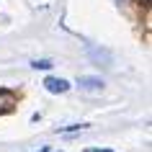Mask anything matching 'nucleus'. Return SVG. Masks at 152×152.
<instances>
[{
    "label": "nucleus",
    "instance_id": "obj_6",
    "mask_svg": "<svg viewBox=\"0 0 152 152\" xmlns=\"http://www.w3.org/2000/svg\"><path fill=\"white\" fill-rule=\"evenodd\" d=\"M88 124H70V126H57V132H77V129H85Z\"/></svg>",
    "mask_w": 152,
    "mask_h": 152
},
{
    "label": "nucleus",
    "instance_id": "obj_1",
    "mask_svg": "<svg viewBox=\"0 0 152 152\" xmlns=\"http://www.w3.org/2000/svg\"><path fill=\"white\" fill-rule=\"evenodd\" d=\"M44 88H47L49 93H67V90H70V83L62 80V77H47V80H44Z\"/></svg>",
    "mask_w": 152,
    "mask_h": 152
},
{
    "label": "nucleus",
    "instance_id": "obj_8",
    "mask_svg": "<svg viewBox=\"0 0 152 152\" xmlns=\"http://www.w3.org/2000/svg\"><path fill=\"white\" fill-rule=\"evenodd\" d=\"M39 152H49V150H47V147H44V150H39Z\"/></svg>",
    "mask_w": 152,
    "mask_h": 152
},
{
    "label": "nucleus",
    "instance_id": "obj_4",
    "mask_svg": "<svg viewBox=\"0 0 152 152\" xmlns=\"http://www.w3.org/2000/svg\"><path fill=\"white\" fill-rule=\"evenodd\" d=\"M88 52H90V54H93V57L98 59V64H101V59H103V64H108V54H106L103 49H96L93 44H88Z\"/></svg>",
    "mask_w": 152,
    "mask_h": 152
},
{
    "label": "nucleus",
    "instance_id": "obj_2",
    "mask_svg": "<svg viewBox=\"0 0 152 152\" xmlns=\"http://www.w3.org/2000/svg\"><path fill=\"white\" fill-rule=\"evenodd\" d=\"M77 85H80L83 90H101L103 88V80H101V77H93V75H83L80 80H77Z\"/></svg>",
    "mask_w": 152,
    "mask_h": 152
},
{
    "label": "nucleus",
    "instance_id": "obj_7",
    "mask_svg": "<svg viewBox=\"0 0 152 152\" xmlns=\"http://www.w3.org/2000/svg\"><path fill=\"white\" fill-rule=\"evenodd\" d=\"M85 152H111V150H85Z\"/></svg>",
    "mask_w": 152,
    "mask_h": 152
},
{
    "label": "nucleus",
    "instance_id": "obj_9",
    "mask_svg": "<svg viewBox=\"0 0 152 152\" xmlns=\"http://www.w3.org/2000/svg\"><path fill=\"white\" fill-rule=\"evenodd\" d=\"M116 3H126V0H116Z\"/></svg>",
    "mask_w": 152,
    "mask_h": 152
},
{
    "label": "nucleus",
    "instance_id": "obj_5",
    "mask_svg": "<svg viewBox=\"0 0 152 152\" xmlns=\"http://www.w3.org/2000/svg\"><path fill=\"white\" fill-rule=\"evenodd\" d=\"M31 67L34 70H49L52 62H49V59H36V62H31Z\"/></svg>",
    "mask_w": 152,
    "mask_h": 152
},
{
    "label": "nucleus",
    "instance_id": "obj_10",
    "mask_svg": "<svg viewBox=\"0 0 152 152\" xmlns=\"http://www.w3.org/2000/svg\"><path fill=\"white\" fill-rule=\"evenodd\" d=\"M144 3H147V0H144Z\"/></svg>",
    "mask_w": 152,
    "mask_h": 152
},
{
    "label": "nucleus",
    "instance_id": "obj_3",
    "mask_svg": "<svg viewBox=\"0 0 152 152\" xmlns=\"http://www.w3.org/2000/svg\"><path fill=\"white\" fill-rule=\"evenodd\" d=\"M13 103H16V96H13L10 90H0V116L13 111Z\"/></svg>",
    "mask_w": 152,
    "mask_h": 152
}]
</instances>
